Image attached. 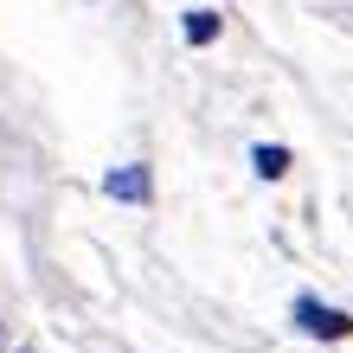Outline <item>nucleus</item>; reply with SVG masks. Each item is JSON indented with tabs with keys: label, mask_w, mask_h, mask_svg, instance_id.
Segmentation results:
<instances>
[{
	"label": "nucleus",
	"mask_w": 353,
	"mask_h": 353,
	"mask_svg": "<svg viewBox=\"0 0 353 353\" xmlns=\"http://www.w3.org/2000/svg\"><path fill=\"white\" fill-rule=\"evenodd\" d=\"M251 168H257L263 180H283V174H289V148H276V141H257V148H251Z\"/></svg>",
	"instance_id": "obj_3"
},
{
	"label": "nucleus",
	"mask_w": 353,
	"mask_h": 353,
	"mask_svg": "<svg viewBox=\"0 0 353 353\" xmlns=\"http://www.w3.org/2000/svg\"><path fill=\"white\" fill-rule=\"evenodd\" d=\"M296 327L302 334H321V341H341V334H353V315H341V308H327L315 296H296Z\"/></svg>",
	"instance_id": "obj_1"
},
{
	"label": "nucleus",
	"mask_w": 353,
	"mask_h": 353,
	"mask_svg": "<svg viewBox=\"0 0 353 353\" xmlns=\"http://www.w3.org/2000/svg\"><path fill=\"white\" fill-rule=\"evenodd\" d=\"M103 193L110 199H135V205H148V168H122L103 180Z\"/></svg>",
	"instance_id": "obj_2"
},
{
	"label": "nucleus",
	"mask_w": 353,
	"mask_h": 353,
	"mask_svg": "<svg viewBox=\"0 0 353 353\" xmlns=\"http://www.w3.org/2000/svg\"><path fill=\"white\" fill-rule=\"evenodd\" d=\"M180 32H186V46H212L219 39V13H205V7H193L180 19Z\"/></svg>",
	"instance_id": "obj_4"
}]
</instances>
